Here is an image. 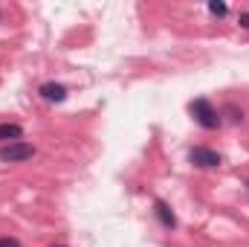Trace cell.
Instances as JSON below:
<instances>
[{"label":"cell","instance_id":"cell-10","mask_svg":"<svg viewBox=\"0 0 249 247\" xmlns=\"http://www.w3.org/2000/svg\"><path fill=\"white\" fill-rule=\"evenodd\" d=\"M238 23H241L244 29H249V12H241V15H238Z\"/></svg>","mask_w":249,"mask_h":247},{"label":"cell","instance_id":"cell-8","mask_svg":"<svg viewBox=\"0 0 249 247\" xmlns=\"http://www.w3.org/2000/svg\"><path fill=\"white\" fill-rule=\"evenodd\" d=\"M223 114H229V120H232V123H244V111H241L238 105H226V108H223Z\"/></svg>","mask_w":249,"mask_h":247},{"label":"cell","instance_id":"cell-3","mask_svg":"<svg viewBox=\"0 0 249 247\" xmlns=\"http://www.w3.org/2000/svg\"><path fill=\"white\" fill-rule=\"evenodd\" d=\"M188 160L197 166V169H217L223 163V157L214 151V148H206V145H194L188 151Z\"/></svg>","mask_w":249,"mask_h":247},{"label":"cell","instance_id":"cell-6","mask_svg":"<svg viewBox=\"0 0 249 247\" xmlns=\"http://www.w3.org/2000/svg\"><path fill=\"white\" fill-rule=\"evenodd\" d=\"M23 137V128L18 123H0V140L3 143H18Z\"/></svg>","mask_w":249,"mask_h":247},{"label":"cell","instance_id":"cell-12","mask_svg":"<svg viewBox=\"0 0 249 247\" xmlns=\"http://www.w3.org/2000/svg\"><path fill=\"white\" fill-rule=\"evenodd\" d=\"M58 247H64V245H58Z\"/></svg>","mask_w":249,"mask_h":247},{"label":"cell","instance_id":"cell-11","mask_svg":"<svg viewBox=\"0 0 249 247\" xmlns=\"http://www.w3.org/2000/svg\"><path fill=\"white\" fill-rule=\"evenodd\" d=\"M247 189H249V181H247Z\"/></svg>","mask_w":249,"mask_h":247},{"label":"cell","instance_id":"cell-4","mask_svg":"<svg viewBox=\"0 0 249 247\" xmlns=\"http://www.w3.org/2000/svg\"><path fill=\"white\" fill-rule=\"evenodd\" d=\"M154 215H157V221H160L165 230H177V215H174V209H171L168 201L157 198V201H154Z\"/></svg>","mask_w":249,"mask_h":247},{"label":"cell","instance_id":"cell-2","mask_svg":"<svg viewBox=\"0 0 249 247\" xmlns=\"http://www.w3.org/2000/svg\"><path fill=\"white\" fill-rule=\"evenodd\" d=\"M29 157H35V145H29V143H23V140H18V143H3V145H0V160H3V163H23V160H29Z\"/></svg>","mask_w":249,"mask_h":247},{"label":"cell","instance_id":"cell-9","mask_svg":"<svg viewBox=\"0 0 249 247\" xmlns=\"http://www.w3.org/2000/svg\"><path fill=\"white\" fill-rule=\"evenodd\" d=\"M0 247H20V242L15 236H0Z\"/></svg>","mask_w":249,"mask_h":247},{"label":"cell","instance_id":"cell-7","mask_svg":"<svg viewBox=\"0 0 249 247\" xmlns=\"http://www.w3.org/2000/svg\"><path fill=\"white\" fill-rule=\"evenodd\" d=\"M209 12H212L214 18H226L229 6H226V3H220V0H212V3H209Z\"/></svg>","mask_w":249,"mask_h":247},{"label":"cell","instance_id":"cell-1","mask_svg":"<svg viewBox=\"0 0 249 247\" xmlns=\"http://www.w3.org/2000/svg\"><path fill=\"white\" fill-rule=\"evenodd\" d=\"M188 111H191L194 123L200 125V128H206V131H214V128L223 125V114H220L209 99H194V102L188 105Z\"/></svg>","mask_w":249,"mask_h":247},{"label":"cell","instance_id":"cell-5","mask_svg":"<svg viewBox=\"0 0 249 247\" xmlns=\"http://www.w3.org/2000/svg\"><path fill=\"white\" fill-rule=\"evenodd\" d=\"M38 93H41V99H47V102H64L67 99V87H64L61 82H44L41 87H38Z\"/></svg>","mask_w":249,"mask_h":247}]
</instances>
